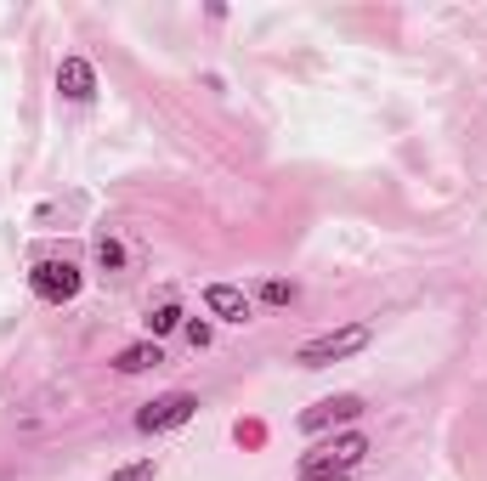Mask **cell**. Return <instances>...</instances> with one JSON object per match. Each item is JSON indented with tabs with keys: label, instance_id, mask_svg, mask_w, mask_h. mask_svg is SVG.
<instances>
[{
	"label": "cell",
	"instance_id": "6da1fadb",
	"mask_svg": "<svg viewBox=\"0 0 487 481\" xmlns=\"http://www.w3.org/2000/svg\"><path fill=\"white\" fill-rule=\"evenodd\" d=\"M369 453V437L363 430H346V437H334L323 447H312L307 459H300V481H329V476H346L352 464H363Z\"/></svg>",
	"mask_w": 487,
	"mask_h": 481
},
{
	"label": "cell",
	"instance_id": "7a4b0ae2",
	"mask_svg": "<svg viewBox=\"0 0 487 481\" xmlns=\"http://www.w3.org/2000/svg\"><path fill=\"white\" fill-rule=\"evenodd\" d=\"M369 340H374L369 323H346V329H329V334L307 340V346L295 351V363H300V368H329V363H340V357H357Z\"/></svg>",
	"mask_w": 487,
	"mask_h": 481
},
{
	"label": "cell",
	"instance_id": "3957f363",
	"mask_svg": "<svg viewBox=\"0 0 487 481\" xmlns=\"http://www.w3.org/2000/svg\"><path fill=\"white\" fill-rule=\"evenodd\" d=\"M80 267L74 261H35V272H28V289L40 294V301H52V306H63V301H74L80 294Z\"/></svg>",
	"mask_w": 487,
	"mask_h": 481
},
{
	"label": "cell",
	"instance_id": "277c9868",
	"mask_svg": "<svg viewBox=\"0 0 487 481\" xmlns=\"http://www.w3.org/2000/svg\"><path fill=\"white\" fill-rule=\"evenodd\" d=\"M193 413H199V397H193V391H171V397H154L142 413H136V430L159 437V430H176V425H188Z\"/></svg>",
	"mask_w": 487,
	"mask_h": 481
},
{
	"label": "cell",
	"instance_id": "5b68a950",
	"mask_svg": "<svg viewBox=\"0 0 487 481\" xmlns=\"http://www.w3.org/2000/svg\"><path fill=\"white\" fill-rule=\"evenodd\" d=\"M357 413H363V397H352V391H346V397H323L317 408L300 413V430H312V437H317V430H329V425H352Z\"/></svg>",
	"mask_w": 487,
	"mask_h": 481
},
{
	"label": "cell",
	"instance_id": "8992f818",
	"mask_svg": "<svg viewBox=\"0 0 487 481\" xmlns=\"http://www.w3.org/2000/svg\"><path fill=\"white\" fill-rule=\"evenodd\" d=\"M57 91H63L68 102H91L97 97V68H91L85 57H63V63H57Z\"/></svg>",
	"mask_w": 487,
	"mask_h": 481
},
{
	"label": "cell",
	"instance_id": "52a82bcc",
	"mask_svg": "<svg viewBox=\"0 0 487 481\" xmlns=\"http://www.w3.org/2000/svg\"><path fill=\"white\" fill-rule=\"evenodd\" d=\"M204 306H210L221 323H250V294L233 289V284H210V289H204Z\"/></svg>",
	"mask_w": 487,
	"mask_h": 481
},
{
	"label": "cell",
	"instance_id": "ba28073f",
	"mask_svg": "<svg viewBox=\"0 0 487 481\" xmlns=\"http://www.w3.org/2000/svg\"><path fill=\"white\" fill-rule=\"evenodd\" d=\"M164 363V351H159V340H136V346H125L114 357V368L119 374H148V368H159Z\"/></svg>",
	"mask_w": 487,
	"mask_h": 481
},
{
	"label": "cell",
	"instance_id": "9c48e42d",
	"mask_svg": "<svg viewBox=\"0 0 487 481\" xmlns=\"http://www.w3.org/2000/svg\"><path fill=\"white\" fill-rule=\"evenodd\" d=\"M171 329H181V306L164 301V306H154V312H148V340H159V334H171Z\"/></svg>",
	"mask_w": 487,
	"mask_h": 481
},
{
	"label": "cell",
	"instance_id": "30bf717a",
	"mask_svg": "<svg viewBox=\"0 0 487 481\" xmlns=\"http://www.w3.org/2000/svg\"><path fill=\"white\" fill-rule=\"evenodd\" d=\"M261 301H267V306H295V284H283V277H267V284H261Z\"/></svg>",
	"mask_w": 487,
	"mask_h": 481
},
{
	"label": "cell",
	"instance_id": "8fae6325",
	"mask_svg": "<svg viewBox=\"0 0 487 481\" xmlns=\"http://www.w3.org/2000/svg\"><path fill=\"white\" fill-rule=\"evenodd\" d=\"M154 476H159L154 459H136V464H125V470H114L108 481H154Z\"/></svg>",
	"mask_w": 487,
	"mask_h": 481
},
{
	"label": "cell",
	"instance_id": "7c38bea8",
	"mask_svg": "<svg viewBox=\"0 0 487 481\" xmlns=\"http://www.w3.org/2000/svg\"><path fill=\"white\" fill-rule=\"evenodd\" d=\"M97 267H102V272H119V267H125V250H119L114 238H102V244H97Z\"/></svg>",
	"mask_w": 487,
	"mask_h": 481
},
{
	"label": "cell",
	"instance_id": "4fadbf2b",
	"mask_svg": "<svg viewBox=\"0 0 487 481\" xmlns=\"http://www.w3.org/2000/svg\"><path fill=\"white\" fill-rule=\"evenodd\" d=\"M188 340H193V351H204L210 346V323H188Z\"/></svg>",
	"mask_w": 487,
	"mask_h": 481
},
{
	"label": "cell",
	"instance_id": "5bb4252c",
	"mask_svg": "<svg viewBox=\"0 0 487 481\" xmlns=\"http://www.w3.org/2000/svg\"><path fill=\"white\" fill-rule=\"evenodd\" d=\"M329 481H346V476H329Z\"/></svg>",
	"mask_w": 487,
	"mask_h": 481
}]
</instances>
